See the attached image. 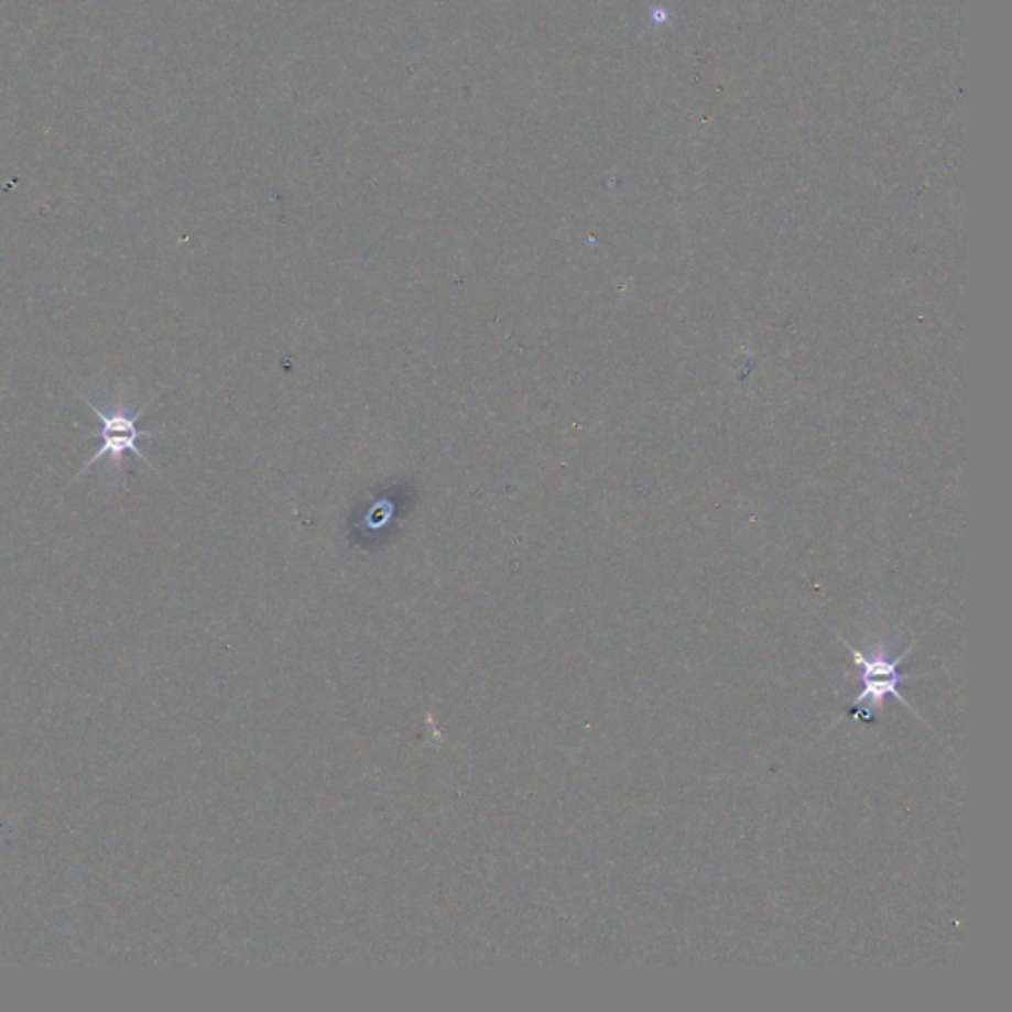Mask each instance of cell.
<instances>
[{
    "label": "cell",
    "instance_id": "1",
    "mask_svg": "<svg viewBox=\"0 0 1012 1012\" xmlns=\"http://www.w3.org/2000/svg\"><path fill=\"white\" fill-rule=\"evenodd\" d=\"M81 398L86 400L87 407L94 412V414L99 417L101 422V439L104 444L97 449L96 454L91 455L87 459L84 469L76 475L74 482L78 481L81 475H86L96 461H101L104 457L109 459V465L113 467V472L116 475H121L123 472V461H126L127 454H133L135 457H139L141 461H145L153 471H156V467H153V464L149 461L141 449H139V439L143 437H156V434H149V432H141L137 424L139 420L143 417L146 410H149V404L139 407L135 412H131V405H129V400L126 395H119V398H113L107 402V407H99V405L89 400L86 394H81Z\"/></svg>",
    "mask_w": 1012,
    "mask_h": 1012
},
{
    "label": "cell",
    "instance_id": "2",
    "mask_svg": "<svg viewBox=\"0 0 1012 1012\" xmlns=\"http://www.w3.org/2000/svg\"><path fill=\"white\" fill-rule=\"evenodd\" d=\"M842 643L847 645L850 655L855 659V665L862 668L864 690L858 695L857 700L852 704V714L857 718H862L867 722H874V716L882 712L888 696L896 698L897 703L904 704L914 712V708L907 704L904 695L900 693L902 683H906L910 678H917V675H902L900 673V665L912 653V646L906 649L902 655H897L896 659H888L884 646H878L872 655L864 656L855 646L849 645L847 641H842Z\"/></svg>",
    "mask_w": 1012,
    "mask_h": 1012
}]
</instances>
